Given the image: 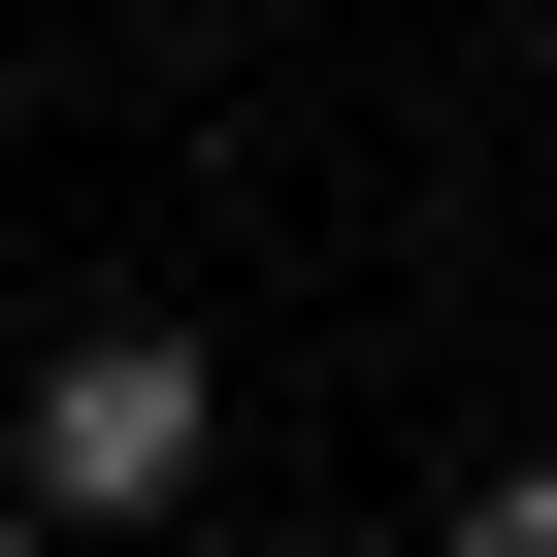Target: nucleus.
<instances>
[{
  "instance_id": "2",
  "label": "nucleus",
  "mask_w": 557,
  "mask_h": 557,
  "mask_svg": "<svg viewBox=\"0 0 557 557\" xmlns=\"http://www.w3.org/2000/svg\"><path fill=\"white\" fill-rule=\"evenodd\" d=\"M459 557H557V459H492V492H459Z\"/></svg>"
},
{
  "instance_id": "3",
  "label": "nucleus",
  "mask_w": 557,
  "mask_h": 557,
  "mask_svg": "<svg viewBox=\"0 0 557 557\" xmlns=\"http://www.w3.org/2000/svg\"><path fill=\"white\" fill-rule=\"evenodd\" d=\"M0 557H66V524H0Z\"/></svg>"
},
{
  "instance_id": "1",
  "label": "nucleus",
  "mask_w": 557,
  "mask_h": 557,
  "mask_svg": "<svg viewBox=\"0 0 557 557\" xmlns=\"http://www.w3.org/2000/svg\"><path fill=\"white\" fill-rule=\"evenodd\" d=\"M197 459H230V361L197 329H66L34 361V524H164Z\"/></svg>"
}]
</instances>
